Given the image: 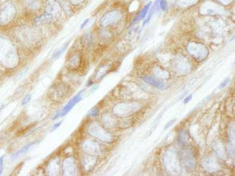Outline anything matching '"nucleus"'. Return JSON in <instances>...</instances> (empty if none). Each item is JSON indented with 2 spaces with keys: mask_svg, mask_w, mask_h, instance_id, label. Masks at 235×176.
<instances>
[{
  "mask_svg": "<svg viewBox=\"0 0 235 176\" xmlns=\"http://www.w3.org/2000/svg\"><path fill=\"white\" fill-rule=\"evenodd\" d=\"M230 81V79L229 77L227 78V79H226L221 83V84L219 85V89H222V88H223L224 87H225L226 86H227L229 83Z\"/></svg>",
  "mask_w": 235,
  "mask_h": 176,
  "instance_id": "obj_6",
  "label": "nucleus"
},
{
  "mask_svg": "<svg viewBox=\"0 0 235 176\" xmlns=\"http://www.w3.org/2000/svg\"><path fill=\"white\" fill-rule=\"evenodd\" d=\"M143 80L147 84H150L153 86L160 89H163L166 87L165 84H163L161 82L159 81V80L156 79L153 77H145L143 78Z\"/></svg>",
  "mask_w": 235,
  "mask_h": 176,
  "instance_id": "obj_3",
  "label": "nucleus"
},
{
  "mask_svg": "<svg viewBox=\"0 0 235 176\" xmlns=\"http://www.w3.org/2000/svg\"><path fill=\"white\" fill-rule=\"evenodd\" d=\"M11 9L9 6H6L0 13V23L4 24L8 22L12 15Z\"/></svg>",
  "mask_w": 235,
  "mask_h": 176,
  "instance_id": "obj_2",
  "label": "nucleus"
},
{
  "mask_svg": "<svg viewBox=\"0 0 235 176\" xmlns=\"http://www.w3.org/2000/svg\"><path fill=\"white\" fill-rule=\"evenodd\" d=\"M69 42H66V43L63 45V47H62V48L61 49V50H59L58 52H57L56 53H55V54L53 55V58L57 59V58H58V57H60V56H61V55H62V53L64 52V51L66 49V48H67V47L69 46Z\"/></svg>",
  "mask_w": 235,
  "mask_h": 176,
  "instance_id": "obj_4",
  "label": "nucleus"
},
{
  "mask_svg": "<svg viewBox=\"0 0 235 176\" xmlns=\"http://www.w3.org/2000/svg\"><path fill=\"white\" fill-rule=\"evenodd\" d=\"M192 95H190L187 96L186 98L185 99V100H184V103H185V104L188 103L192 100Z\"/></svg>",
  "mask_w": 235,
  "mask_h": 176,
  "instance_id": "obj_9",
  "label": "nucleus"
},
{
  "mask_svg": "<svg viewBox=\"0 0 235 176\" xmlns=\"http://www.w3.org/2000/svg\"><path fill=\"white\" fill-rule=\"evenodd\" d=\"M175 122H176V119H173L171 120L170 121H169V122L166 124V126L165 127L164 130H166V129H167L168 128H169L170 127L172 126L173 124Z\"/></svg>",
  "mask_w": 235,
  "mask_h": 176,
  "instance_id": "obj_8",
  "label": "nucleus"
},
{
  "mask_svg": "<svg viewBox=\"0 0 235 176\" xmlns=\"http://www.w3.org/2000/svg\"><path fill=\"white\" fill-rule=\"evenodd\" d=\"M31 98V95L30 94H29V95H27L24 98L22 99V105H26V104H27V103L29 102V101L30 100Z\"/></svg>",
  "mask_w": 235,
  "mask_h": 176,
  "instance_id": "obj_7",
  "label": "nucleus"
},
{
  "mask_svg": "<svg viewBox=\"0 0 235 176\" xmlns=\"http://www.w3.org/2000/svg\"><path fill=\"white\" fill-rule=\"evenodd\" d=\"M98 113V110L97 109L96 107H94V108H93L90 112L88 113V115L89 116H97Z\"/></svg>",
  "mask_w": 235,
  "mask_h": 176,
  "instance_id": "obj_5",
  "label": "nucleus"
},
{
  "mask_svg": "<svg viewBox=\"0 0 235 176\" xmlns=\"http://www.w3.org/2000/svg\"><path fill=\"white\" fill-rule=\"evenodd\" d=\"M89 22V19H87V20H86L85 21H84V22H83V24H82V25H81V29H83V28H84L85 27V26L87 24V23Z\"/></svg>",
  "mask_w": 235,
  "mask_h": 176,
  "instance_id": "obj_10",
  "label": "nucleus"
},
{
  "mask_svg": "<svg viewBox=\"0 0 235 176\" xmlns=\"http://www.w3.org/2000/svg\"><path fill=\"white\" fill-rule=\"evenodd\" d=\"M83 91L80 92V93H78L77 95H76L72 99L70 102H69L67 105L64 106L63 107L62 110L60 112L58 113L54 117V119H57L58 118H60L62 116H64L65 114H66L67 113L69 112L70 110L74 106L76 105L77 103L80 102L82 99V93L83 92Z\"/></svg>",
  "mask_w": 235,
  "mask_h": 176,
  "instance_id": "obj_1",
  "label": "nucleus"
}]
</instances>
